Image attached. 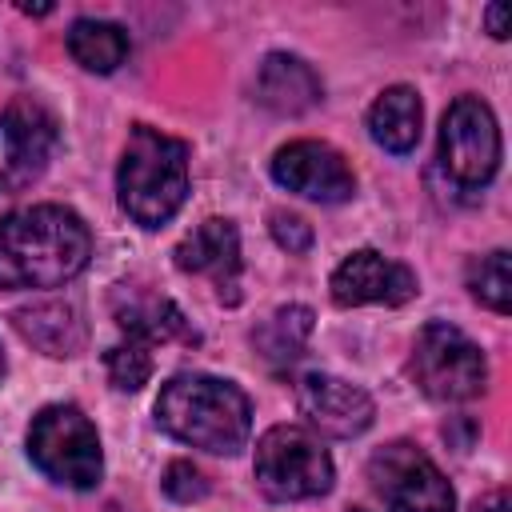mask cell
Masks as SVG:
<instances>
[{
	"label": "cell",
	"instance_id": "obj_2",
	"mask_svg": "<svg viewBox=\"0 0 512 512\" xmlns=\"http://www.w3.org/2000/svg\"><path fill=\"white\" fill-rule=\"evenodd\" d=\"M156 420L168 436L212 456H236L252 432L248 396L220 376L180 372L156 396Z\"/></svg>",
	"mask_w": 512,
	"mask_h": 512
},
{
	"label": "cell",
	"instance_id": "obj_18",
	"mask_svg": "<svg viewBox=\"0 0 512 512\" xmlns=\"http://www.w3.org/2000/svg\"><path fill=\"white\" fill-rule=\"evenodd\" d=\"M68 52L88 72H112L128 56V32L112 20H76L68 28Z\"/></svg>",
	"mask_w": 512,
	"mask_h": 512
},
{
	"label": "cell",
	"instance_id": "obj_17",
	"mask_svg": "<svg viewBox=\"0 0 512 512\" xmlns=\"http://www.w3.org/2000/svg\"><path fill=\"white\" fill-rule=\"evenodd\" d=\"M12 320L16 332L44 356H76L84 348V324L72 304H32L20 308Z\"/></svg>",
	"mask_w": 512,
	"mask_h": 512
},
{
	"label": "cell",
	"instance_id": "obj_16",
	"mask_svg": "<svg viewBox=\"0 0 512 512\" xmlns=\"http://www.w3.org/2000/svg\"><path fill=\"white\" fill-rule=\"evenodd\" d=\"M420 124H424V108H420V96L404 84L396 88H384L376 96V104L368 108V132L380 148L404 156L416 148L420 140Z\"/></svg>",
	"mask_w": 512,
	"mask_h": 512
},
{
	"label": "cell",
	"instance_id": "obj_3",
	"mask_svg": "<svg viewBox=\"0 0 512 512\" xmlns=\"http://www.w3.org/2000/svg\"><path fill=\"white\" fill-rule=\"evenodd\" d=\"M116 196H120V208L140 228H160L164 220H172L188 196L184 140L164 136L160 128L136 124L116 168Z\"/></svg>",
	"mask_w": 512,
	"mask_h": 512
},
{
	"label": "cell",
	"instance_id": "obj_21",
	"mask_svg": "<svg viewBox=\"0 0 512 512\" xmlns=\"http://www.w3.org/2000/svg\"><path fill=\"white\" fill-rule=\"evenodd\" d=\"M104 368H108V380H112L120 392H136V388H144V384H148V376H152V356H148V348H144V344L124 340V344L108 348Z\"/></svg>",
	"mask_w": 512,
	"mask_h": 512
},
{
	"label": "cell",
	"instance_id": "obj_14",
	"mask_svg": "<svg viewBox=\"0 0 512 512\" xmlns=\"http://www.w3.org/2000/svg\"><path fill=\"white\" fill-rule=\"evenodd\" d=\"M112 312H116V324L128 332V340L136 344H164V340H196V332L188 328L184 312L160 296V292H144V288H132V284H120L112 292Z\"/></svg>",
	"mask_w": 512,
	"mask_h": 512
},
{
	"label": "cell",
	"instance_id": "obj_20",
	"mask_svg": "<svg viewBox=\"0 0 512 512\" xmlns=\"http://www.w3.org/2000/svg\"><path fill=\"white\" fill-rule=\"evenodd\" d=\"M468 288H472V296L484 304V308H492V312H508L512 308V272H508V252L504 248H496V252H488V256H480V260H472L468 264Z\"/></svg>",
	"mask_w": 512,
	"mask_h": 512
},
{
	"label": "cell",
	"instance_id": "obj_19",
	"mask_svg": "<svg viewBox=\"0 0 512 512\" xmlns=\"http://www.w3.org/2000/svg\"><path fill=\"white\" fill-rule=\"evenodd\" d=\"M308 332H312V312L304 308V304H288V308H280L260 332H256V344H260V352L276 364V360H296L300 356V348H304V340H308Z\"/></svg>",
	"mask_w": 512,
	"mask_h": 512
},
{
	"label": "cell",
	"instance_id": "obj_1",
	"mask_svg": "<svg viewBox=\"0 0 512 512\" xmlns=\"http://www.w3.org/2000/svg\"><path fill=\"white\" fill-rule=\"evenodd\" d=\"M88 224L60 204H32L0 220V288H56L88 268Z\"/></svg>",
	"mask_w": 512,
	"mask_h": 512
},
{
	"label": "cell",
	"instance_id": "obj_7",
	"mask_svg": "<svg viewBox=\"0 0 512 512\" xmlns=\"http://www.w3.org/2000/svg\"><path fill=\"white\" fill-rule=\"evenodd\" d=\"M440 172L456 192H480L500 168V128L480 96L448 104L440 124Z\"/></svg>",
	"mask_w": 512,
	"mask_h": 512
},
{
	"label": "cell",
	"instance_id": "obj_27",
	"mask_svg": "<svg viewBox=\"0 0 512 512\" xmlns=\"http://www.w3.org/2000/svg\"><path fill=\"white\" fill-rule=\"evenodd\" d=\"M108 512H128V508H116V504H112V508H108Z\"/></svg>",
	"mask_w": 512,
	"mask_h": 512
},
{
	"label": "cell",
	"instance_id": "obj_23",
	"mask_svg": "<svg viewBox=\"0 0 512 512\" xmlns=\"http://www.w3.org/2000/svg\"><path fill=\"white\" fill-rule=\"evenodd\" d=\"M272 236L288 252H308L312 248V228L292 212H272Z\"/></svg>",
	"mask_w": 512,
	"mask_h": 512
},
{
	"label": "cell",
	"instance_id": "obj_9",
	"mask_svg": "<svg viewBox=\"0 0 512 512\" xmlns=\"http://www.w3.org/2000/svg\"><path fill=\"white\" fill-rule=\"evenodd\" d=\"M272 180L288 192L320 204H340L356 192V176L332 144L320 140H292L272 156Z\"/></svg>",
	"mask_w": 512,
	"mask_h": 512
},
{
	"label": "cell",
	"instance_id": "obj_15",
	"mask_svg": "<svg viewBox=\"0 0 512 512\" xmlns=\"http://www.w3.org/2000/svg\"><path fill=\"white\" fill-rule=\"evenodd\" d=\"M256 100L280 116H300L320 100V76L300 56L272 52L256 72Z\"/></svg>",
	"mask_w": 512,
	"mask_h": 512
},
{
	"label": "cell",
	"instance_id": "obj_28",
	"mask_svg": "<svg viewBox=\"0 0 512 512\" xmlns=\"http://www.w3.org/2000/svg\"><path fill=\"white\" fill-rule=\"evenodd\" d=\"M352 512H364V508H352Z\"/></svg>",
	"mask_w": 512,
	"mask_h": 512
},
{
	"label": "cell",
	"instance_id": "obj_13",
	"mask_svg": "<svg viewBox=\"0 0 512 512\" xmlns=\"http://www.w3.org/2000/svg\"><path fill=\"white\" fill-rule=\"evenodd\" d=\"M176 268L180 272H196L208 276L220 288V300H236V284H240V232L232 220H204L192 236H184L176 244Z\"/></svg>",
	"mask_w": 512,
	"mask_h": 512
},
{
	"label": "cell",
	"instance_id": "obj_22",
	"mask_svg": "<svg viewBox=\"0 0 512 512\" xmlns=\"http://www.w3.org/2000/svg\"><path fill=\"white\" fill-rule=\"evenodd\" d=\"M160 484H164V492H168L176 504H192V500H200V496L208 492V480H204V472H200L192 460H172Z\"/></svg>",
	"mask_w": 512,
	"mask_h": 512
},
{
	"label": "cell",
	"instance_id": "obj_8",
	"mask_svg": "<svg viewBox=\"0 0 512 512\" xmlns=\"http://www.w3.org/2000/svg\"><path fill=\"white\" fill-rule=\"evenodd\" d=\"M368 480L392 512H456L452 484L432 464V456L408 440L376 448L368 460Z\"/></svg>",
	"mask_w": 512,
	"mask_h": 512
},
{
	"label": "cell",
	"instance_id": "obj_6",
	"mask_svg": "<svg viewBox=\"0 0 512 512\" xmlns=\"http://www.w3.org/2000/svg\"><path fill=\"white\" fill-rule=\"evenodd\" d=\"M256 484L268 500H312L332 488V460L296 424H276L256 444Z\"/></svg>",
	"mask_w": 512,
	"mask_h": 512
},
{
	"label": "cell",
	"instance_id": "obj_26",
	"mask_svg": "<svg viewBox=\"0 0 512 512\" xmlns=\"http://www.w3.org/2000/svg\"><path fill=\"white\" fill-rule=\"evenodd\" d=\"M0 376H4V348H0Z\"/></svg>",
	"mask_w": 512,
	"mask_h": 512
},
{
	"label": "cell",
	"instance_id": "obj_11",
	"mask_svg": "<svg viewBox=\"0 0 512 512\" xmlns=\"http://www.w3.org/2000/svg\"><path fill=\"white\" fill-rule=\"evenodd\" d=\"M332 300L340 308L356 304H408L416 296V272L408 264H396L380 256L376 248H360L332 272Z\"/></svg>",
	"mask_w": 512,
	"mask_h": 512
},
{
	"label": "cell",
	"instance_id": "obj_12",
	"mask_svg": "<svg viewBox=\"0 0 512 512\" xmlns=\"http://www.w3.org/2000/svg\"><path fill=\"white\" fill-rule=\"evenodd\" d=\"M296 400H300V412L308 416V424L320 428L324 436H336V440L360 436L376 416V404L364 388H356L340 376H328V372L300 376Z\"/></svg>",
	"mask_w": 512,
	"mask_h": 512
},
{
	"label": "cell",
	"instance_id": "obj_4",
	"mask_svg": "<svg viewBox=\"0 0 512 512\" xmlns=\"http://www.w3.org/2000/svg\"><path fill=\"white\" fill-rule=\"evenodd\" d=\"M28 456L48 480H56L64 488H80V492L96 488L100 472H104L100 436H96L92 420L72 404H48L32 416Z\"/></svg>",
	"mask_w": 512,
	"mask_h": 512
},
{
	"label": "cell",
	"instance_id": "obj_5",
	"mask_svg": "<svg viewBox=\"0 0 512 512\" xmlns=\"http://www.w3.org/2000/svg\"><path fill=\"white\" fill-rule=\"evenodd\" d=\"M408 372L424 396L444 400V404L472 400L488 384V364H484L480 344H472L460 328L440 324V320L420 328V336L412 344Z\"/></svg>",
	"mask_w": 512,
	"mask_h": 512
},
{
	"label": "cell",
	"instance_id": "obj_10",
	"mask_svg": "<svg viewBox=\"0 0 512 512\" xmlns=\"http://www.w3.org/2000/svg\"><path fill=\"white\" fill-rule=\"evenodd\" d=\"M56 144V124L40 104H12L0 116V192L28 188Z\"/></svg>",
	"mask_w": 512,
	"mask_h": 512
},
{
	"label": "cell",
	"instance_id": "obj_24",
	"mask_svg": "<svg viewBox=\"0 0 512 512\" xmlns=\"http://www.w3.org/2000/svg\"><path fill=\"white\" fill-rule=\"evenodd\" d=\"M488 28H492V36L496 40H504L508 36V4H488Z\"/></svg>",
	"mask_w": 512,
	"mask_h": 512
},
{
	"label": "cell",
	"instance_id": "obj_25",
	"mask_svg": "<svg viewBox=\"0 0 512 512\" xmlns=\"http://www.w3.org/2000/svg\"><path fill=\"white\" fill-rule=\"evenodd\" d=\"M476 512H512V508H508V492H492V496H484V500L476 504Z\"/></svg>",
	"mask_w": 512,
	"mask_h": 512
}]
</instances>
